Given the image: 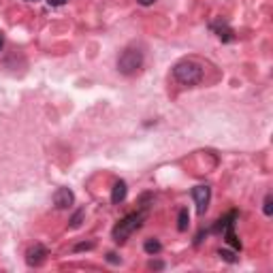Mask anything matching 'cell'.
<instances>
[{"label":"cell","instance_id":"obj_1","mask_svg":"<svg viewBox=\"0 0 273 273\" xmlns=\"http://www.w3.org/2000/svg\"><path fill=\"white\" fill-rule=\"evenodd\" d=\"M205 70L197 60H179L173 66V79L181 86H197L203 82Z\"/></svg>","mask_w":273,"mask_h":273},{"label":"cell","instance_id":"obj_2","mask_svg":"<svg viewBox=\"0 0 273 273\" xmlns=\"http://www.w3.org/2000/svg\"><path fill=\"white\" fill-rule=\"evenodd\" d=\"M143 220H145L143 211H135V214H128L126 218H122V220H120L118 224L113 226V230H111V237H113L115 244H122V241H126L135 230L141 228Z\"/></svg>","mask_w":273,"mask_h":273},{"label":"cell","instance_id":"obj_3","mask_svg":"<svg viewBox=\"0 0 273 273\" xmlns=\"http://www.w3.org/2000/svg\"><path fill=\"white\" fill-rule=\"evenodd\" d=\"M141 66H143V52L139 47H126L122 54L118 56V70L126 77L137 75Z\"/></svg>","mask_w":273,"mask_h":273},{"label":"cell","instance_id":"obj_4","mask_svg":"<svg viewBox=\"0 0 273 273\" xmlns=\"http://www.w3.org/2000/svg\"><path fill=\"white\" fill-rule=\"evenodd\" d=\"M237 211H228L224 218H220L214 226H211V232H222V237L226 239V244H230L235 250H241V244L235 235V224H237Z\"/></svg>","mask_w":273,"mask_h":273},{"label":"cell","instance_id":"obj_5","mask_svg":"<svg viewBox=\"0 0 273 273\" xmlns=\"http://www.w3.org/2000/svg\"><path fill=\"white\" fill-rule=\"evenodd\" d=\"M192 199L197 203V214L199 216H205V211L209 207V201H211V188L207 184H201L192 188Z\"/></svg>","mask_w":273,"mask_h":273},{"label":"cell","instance_id":"obj_6","mask_svg":"<svg viewBox=\"0 0 273 273\" xmlns=\"http://www.w3.org/2000/svg\"><path fill=\"white\" fill-rule=\"evenodd\" d=\"M73 203H75L73 190H68V188H58V190L54 192V207H56V209H68Z\"/></svg>","mask_w":273,"mask_h":273},{"label":"cell","instance_id":"obj_7","mask_svg":"<svg viewBox=\"0 0 273 273\" xmlns=\"http://www.w3.org/2000/svg\"><path fill=\"white\" fill-rule=\"evenodd\" d=\"M45 258H47V248L41 246V244H36L34 248H30L26 252V262L30 267H41L45 262Z\"/></svg>","mask_w":273,"mask_h":273},{"label":"cell","instance_id":"obj_8","mask_svg":"<svg viewBox=\"0 0 273 273\" xmlns=\"http://www.w3.org/2000/svg\"><path fill=\"white\" fill-rule=\"evenodd\" d=\"M128 194V186H126V181H115V186H113V192H111V203L113 205H120V203H124V199Z\"/></svg>","mask_w":273,"mask_h":273},{"label":"cell","instance_id":"obj_9","mask_svg":"<svg viewBox=\"0 0 273 273\" xmlns=\"http://www.w3.org/2000/svg\"><path fill=\"white\" fill-rule=\"evenodd\" d=\"M211 28L216 30V32H218V36L222 38V41H232V38H235V36H232V30H230L226 24H222L220 19H218V22H214V24H211Z\"/></svg>","mask_w":273,"mask_h":273},{"label":"cell","instance_id":"obj_10","mask_svg":"<svg viewBox=\"0 0 273 273\" xmlns=\"http://www.w3.org/2000/svg\"><path fill=\"white\" fill-rule=\"evenodd\" d=\"M190 224V214H188V209L186 207H181L179 209V218H177V230L179 232H184Z\"/></svg>","mask_w":273,"mask_h":273},{"label":"cell","instance_id":"obj_11","mask_svg":"<svg viewBox=\"0 0 273 273\" xmlns=\"http://www.w3.org/2000/svg\"><path fill=\"white\" fill-rule=\"evenodd\" d=\"M143 250L147 252L149 256H154V254H158V252L163 250V244H160L158 239H147L145 244H143Z\"/></svg>","mask_w":273,"mask_h":273},{"label":"cell","instance_id":"obj_12","mask_svg":"<svg viewBox=\"0 0 273 273\" xmlns=\"http://www.w3.org/2000/svg\"><path fill=\"white\" fill-rule=\"evenodd\" d=\"M82 220H84V209H77L75 214H73V218H70V228H77V226H82Z\"/></svg>","mask_w":273,"mask_h":273},{"label":"cell","instance_id":"obj_13","mask_svg":"<svg viewBox=\"0 0 273 273\" xmlns=\"http://www.w3.org/2000/svg\"><path fill=\"white\" fill-rule=\"evenodd\" d=\"M271 205H273V197L267 194V197H265V203H262V211H265V216H267V218L273 216V207H271Z\"/></svg>","mask_w":273,"mask_h":273},{"label":"cell","instance_id":"obj_14","mask_svg":"<svg viewBox=\"0 0 273 273\" xmlns=\"http://www.w3.org/2000/svg\"><path fill=\"white\" fill-rule=\"evenodd\" d=\"M218 256H220V258H224L226 262H237V256L232 254V252H226V250H220V252H218Z\"/></svg>","mask_w":273,"mask_h":273},{"label":"cell","instance_id":"obj_15","mask_svg":"<svg viewBox=\"0 0 273 273\" xmlns=\"http://www.w3.org/2000/svg\"><path fill=\"white\" fill-rule=\"evenodd\" d=\"M92 246H94V244H92V241H90V244H79V246H77L75 250H90V248H92Z\"/></svg>","mask_w":273,"mask_h":273},{"label":"cell","instance_id":"obj_16","mask_svg":"<svg viewBox=\"0 0 273 273\" xmlns=\"http://www.w3.org/2000/svg\"><path fill=\"white\" fill-rule=\"evenodd\" d=\"M137 3H139L141 7H149V5H154L156 0H137Z\"/></svg>","mask_w":273,"mask_h":273},{"label":"cell","instance_id":"obj_17","mask_svg":"<svg viewBox=\"0 0 273 273\" xmlns=\"http://www.w3.org/2000/svg\"><path fill=\"white\" fill-rule=\"evenodd\" d=\"M66 3V0H49V5H52V7H58V5H64Z\"/></svg>","mask_w":273,"mask_h":273},{"label":"cell","instance_id":"obj_18","mask_svg":"<svg viewBox=\"0 0 273 273\" xmlns=\"http://www.w3.org/2000/svg\"><path fill=\"white\" fill-rule=\"evenodd\" d=\"M107 260H109V262H120V258H118L115 254H107Z\"/></svg>","mask_w":273,"mask_h":273},{"label":"cell","instance_id":"obj_19","mask_svg":"<svg viewBox=\"0 0 273 273\" xmlns=\"http://www.w3.org/2000/svg\"><path fill=\"white\" fill-rule=\"evenodd\" d=\"M151 269H163L165 265H163V262H151V265H149Z\"/></svg>","mask_w":273,"mask_h":273},{"label":"cell","instance_id":"obj_20","mask_svg":"<svg viewBox=\"0 0 273 273\" xmlns=\"http://www.w3.org/2000/svg\"><path fill=\"white\" fill-rule=\"evenodd\" d=\"M3 45H5V41H3V34H0V49H3Z\"/></svg>","mask_w":273,"mask_h":273},{"label":"cell","instance_id":"obj_21","mask_svg":"<svg viewBox=\"0 0 273 273\" xmlns=\"http://www.w3.org/2000/svg\"><path fill=\"white\" fill-rule=\"evenodd\" d=\"M28 3H36V0H28Z\"/></svg>","mask_w":273,"mask_h":273}]
</instances>
